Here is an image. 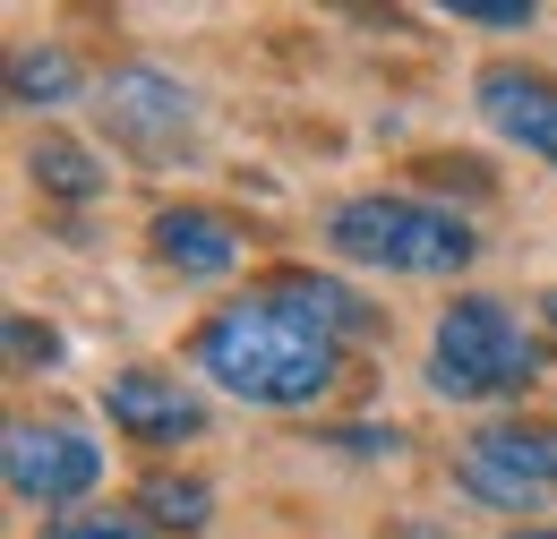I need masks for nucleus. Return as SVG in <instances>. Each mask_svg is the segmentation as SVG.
<instances>
[{"label":"nucleus","mask_w":557,"mask_h":539,"mask_svg":"<svg viewBox=\"0 0 557 539\" xmlns=\"http://www.w3.org/2000/svg\"><path fill=\"white\" fill-rule=\"evenodd\" d=\"M138 514L154 523V531H207L214 523V488L189 479V472H154L138 488Z\"/></svg>","instance_id":"obj_11"},{"label":"nucleus","mask_w":557,"mask_h":539,"mask_svg":"<svg viewBox=\"0 0 557 539\" xmlns=\"http://www.w3.org/2000/svg\"><path fill=\"white\" fill-rule=\"evenodd\" d=\"M404 539H437V531H420V523H404Z\"/></svg>","instance_id":"obj_18"},{"label":"nucleus","mask_w":557,"mask_h":539,"mask_svg":"<svg viewBox=\"0 0 557 539\" xmlns=\"http://www.w3.org/2000/svg\"><path fill=\"white\" fill-rule=\"evenodd\" d=\"M103 121H112V137H121L129 154L163 163V154L189 137L198 103H189V86L163 77V68H121V77H103Z\"/></svg>","instance_id":"obj_6"},{"label":"nucleus","mask_w":557,"mask_h":539,"mask_svg":"<svg viewBox=\"0 0 557 539\" xmlns=\"http://www.w3.org/2000/svg\"><path fill=\"white\" fill-rule=\"evenodd\" d=\"M103 419H112L121 437H138V446H181V437L207 428V403H198L189 386L154 377V368H121V377L103 386Z\"/></svg>","instance_id":"obj_8"},{"label":"nucleus","mask_w":557,"mask_h":539,"mask_svg":"<svg viewBox=\"0 0 557 539\" xmlns=\"http://www.w3.org/2000/svg\"><path fill=\"white\" fill-rule=\"evenodd\" d=\"M146 249L172 274H189V283H214V274L240 266V231H232L223 214H207V205H163L154 231H146Z\"/></svg>","instance_id":"obj_9"},{"label":"nucleus","mask_w":557,"mask_h":539,"mask_svg":"<svg viewBox=\"0 0 557 539\" xmlns=\"http://www.w3.org/2000/svg\"><path fill=\"white\" fill-rule=\"evenodd\" d=\"M52 539H154V523H146V514H77V523H61Z\"/></svg>","instance_id":"obj_14"},{"label":"nucleus","mask_w":557,"mask_h":539,"mask_svg":"<svg viewBox=\"0 0 557 539\" xmlns=\"http://www.w3.org/2000/svg\"><path fill=\"white\" fill-rule=\"evenodd\" d=\"M326 249L344 266H377V274H463L481 258L472 223L455 205H429V198H351V205H335Z\"/></svg>","instance_id":"obj_2"},{"label":"nucleus","mask_w":557,"mask_h":539,"mask_svg":"<svg viewBox=\"0 0 557 539\" xmlns=\"http://www.w3.org/2000/svg\"><path fill=\"white\" fill-rule=\"evenodd\" d=\"M9 351H17L26 368H35V360L52 368V360H61V335H52V326H35V317H9Z\"/></svg>","instance_id":"obj_16"},{"label":"nucleus","mask_w":557,"mask_h":539,"mask_svg":"<svg viewBox=\"0 0 557 539\" xmlns=\"http://www.w3.org/2000/svg\"><path fill=\"white\" fill-rule=\"evenodd\" d=\"M0 463H9V488H17L26 505H77V497L103 479L95 437H77V428H44V419H17Z\"/></svg>","instance_id":"obj_5"},{"label":"nucleus","mask_w":557,"mask_h":539,"mask_svg":"<svg viewBox=\"0 0 557 539\" xmlns=\"http://www.w3.org/2000/svg\"><path fill=\"white\" fill-rule=\"evenodd\" d=\"M541 377V342L523 335V317L488 291H463L437 335H429V386L446 403H497V394H523Z\"/></svg>","instance_id":"obj_3"},{"label":"nucleus","mask_w":557,"mask_h":539,"mask_svg":"<svg viewBox=\"0 0 557 539\" xmlns=\"http://www.w3.org/2000/svg\"><path fill=\"white\" fill-rule=\"evenodd\" d=\"M541 317H549V326H557V291H549V300H541Z\"/></svg>","instance_id":"obj_17"},{"label":"nucleus","mask_w":557,"mask_h":539,"mask_svg":"<svg viewBox=\"0 0 557 539\" xmlns=\"http://www.w3.org/2000/svg\"><path fill=\"white\" fill-rule=\"evenodd\" d=\"M472 103H481V121L506 137V146H523L532 163H549V172H557V77L497 61V68L472 77Z\"/></svg>","instance_id":"obj_7"},{"label":"nucleus","mask_w":557,"mask_h":539,"mask_svg":"<svg viewBox=\"0 0 557 539\" xmlns=\"http://www.w3.org/2000/svg\"><path fill=\"white\" fill-rule=\"evenodd\" d=\"M26 163H35V180H44L52 198H95V189H103V163H95L86 146H70V137H35Z\"/></svg>","instance_id":"obj_12"},{"label":"nucleus","mask_w":557,"mask_h":539,"mask_svg":"<svg viewBox=\"0 0 557 539\" xmlns=\"http://www.w3.org/2000/svg\"><path fill=\"white\" fill-rule=\"evenodd\" d=\"M515 539H557V531H515Z\"/></svg>","instance_id":"obj_19"},{"label":"nucleus","mask_w":557,"mask_h":539,"mask_svg":"<svg viewBox=\"0 0 557 539\" xmlns=\"http://www.w3.org/2000/svg\"><path fill=\"white\" fill-rule=\"evenodd\" d=\"M198 368H207L223 394H240V403H258V411H300L344 377V342L326 335L283 283H267V291L214 309L207 326H198Z\"/></svg>","instance_id":"obj_1"},{"label":"nucleus","mask_w":557,"mask_h":539,"mask_svg":"<svg viewBox=\"0 0 557 539\" xmlns=\"http://www.w3.org/2000/svg\"><path fill=\"white\" fill-rule=\"evenodd\" d=\"M9 95H17L26 112H44V103H70V95H77L70 52H17V61H9Z\"/></svg>","instance_id":"obj_13"},{"label":"nucleus","mask_w":557,"mask_h":539,"mask_svg":"<svg viewBox=\"0 0 557 539\" xmlns=\"http://www.w3.org/2000/svg\"><path fill=\"white\" fill-rule=\"evenodd\" d=\"M455 17H472V26H497V35H515V26H532V0H455Z\"/></svg>","instance_id":"obj_15"},{"label":"nucleus","mask_w":557,"mask_h":539,"mask_svg":"<svg viewBox=\"0 0 557 539\" xmlns=\"http://www.w3.org/2000/svg\"><path fill=\"white\" fill-rule=\"evenodd\" d=\"M283 291H292V300H300L335 342H369V335H377V309H369L360 291H344L335 274H283Z\"/></svg>","instance_id":"obj_10"},{"label":"nucleus","mask_w":557,"mask_h":539,"mask_svg":"<svg viewBox=\"0 0 557 539\" xmlns=\"http://www.w3.org/2000/svg\"><path fill=\"white\" fill-rule=\"evenodd\" d=\"M455 479L481 505H497V514H541L557 497V419H497V428H481L455 454Z\"/></svg>","instance_id":"obj_4"}]
</instances>
